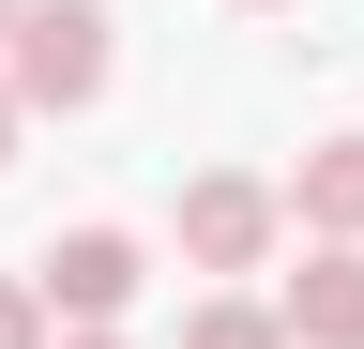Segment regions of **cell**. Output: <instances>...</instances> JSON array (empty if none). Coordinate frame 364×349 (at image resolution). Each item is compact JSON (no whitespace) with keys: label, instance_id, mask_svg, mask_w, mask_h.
Listing matches in <instances>:
<instances>
[{"label":"cell","instance_id":"6da1fadb","mask_svg":"<svg viewBox=\"0 0 364 349\" xmlns=\"http://www.w3.org/2000/svg\"><path fill=\"white\" fill-rule=\"evenodd\" d=\"M107 76H122V46H107V0H31L16 16V76H0V92H16V122L31 107H107Z\"/></svg>","mask_w":364,"mask_h":349},{"label":"cell","instance_id":"7a4b0ae2","mask_svg":"<svg viewBox=\"0 0 364 349\" xmlns=\"http://www.w3.org/2000/svg\"><path fill=\"white\" fill-rule=\"evenodd\" d=\"M273 228H289V198H273V183H243V167L182 183V258H198V274H258V258H273Z\"/></svg>","mask_w":364,"mask_h":349},{"label":"cell","instance_id":"3957f363","mask_svg":"<svg viewBox=\"0 0 364 349\" xmlns=\"http://www.w3.org/2000/svg\"><path fill=\"white\" fill-rule=\"evenodd\" d=\"M46 319H76V334H107L122 319V304H136V228H61V243H46Z\"/></svg>","mask_w":364,"mask_h":349},{"label":"cell","instance_id":"277c9868","mask_svg":"<svg viewBox=\"0 0 364 349\" xmlns=\"http://www.w3.org/2000/svg\"><path fill=\"white\" fill-rule=\"evenodd\" d=\"M273 319H289V349H364V243H318L273 289Z\"/></svg>","mask_w":364,"mask_h":349},{"label":"cell","instance_id":"5b68a950","mask_svg":"<svg viewBox=\"0 0 364 349\" xmlns=\"http://www.w3.org/2000/svg\"><path fill=\"white\" fill-rule=\"evenodd\" d=\"M289 213L318 243H364V137H318L304 167H289Z\"/></svg>","mask_w":364,"mask_h":349},{"label":"cell","instance_id":"8992f818","mask_svg":"<svg viewBox=\"0 0 364 349\" xmlns=\"http://www.w3.org/2000/svg\"><path fill=\"white\" fill-rule=\"evenodd\" d=\"M182 349H289V319H273V304H198Z\"/></svg>","mask_w":364,"mask_h":349},{"label":"cell","instance_id":"52a82bcc","mask_svg":"<svg viewBox=\"0 0 364 349\" xmlns=\"http://www.w3.org/2000/svg\"><path fill=\"white\" fill-rule=\"evenodd\" d=\"M0 349H46V289H16V274H0Z\"/></svg>","mask_w":364,"mask_h":349},{"label":"cell","instance_id":"ba28073f","mask_svg":"<svg viewBox=\"0 0 364 349\" xmlns=\"http://www.w3.org/2000/svg\"><path fill=\"white\" fill-rule=\"evenodd\" d=\"M0 167H16V92H0Z\"/></svg>","mask_w":364,"mask_h":349},{"label":"cell","instance_id":"9c48e42d","mask_svg":"<svg viewBox=\"0 0 364 349\" xmlns=\"http://www.w3.org/2000/svg\"><path fill=\"white\" fill-rule=\"evenodd\" d=\"M16 16H31V0H0V46H16Z\"/></svg>","mask_w":364,"mask_h":349},{"label":"cell","instance_id":"30bf717a","mask_svg":"<svg viewBox=\"0 0 364 349\" xmlns=\"http://www.w3.org/2000/svg\"><path fill=\"white\" fill-rule=\"evenodd\" d=\"M61 349H122V334H61Z\"/></svg>","mask_w":364,"mask_h":349}]
</instances>
